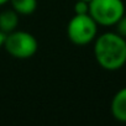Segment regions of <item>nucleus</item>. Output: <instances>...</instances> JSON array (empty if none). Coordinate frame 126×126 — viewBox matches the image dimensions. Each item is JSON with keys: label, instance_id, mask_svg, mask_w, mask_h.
<instances>
[{"label": "nucleus", "instance_id": "7ed1b4c3", "mask_svg": "<svg viewBox=\"0 0 126 126\" xmlns=\"http://www.w3.org/2000/svg\"><path fill=\"white\" fill-rule=\"evenodd\" d=\"M98 26L99 25L89 14H74L67 25L68 38L77 46H85L95 40L98 35Z\"/></svg>", "mask_w": 126, "mask_h": 126}, {"label": "nucleus", "instance_id": "1a4fd4ad", "mask_svg": "<svg viewBox=\"0 0 126 126\" xmlns=\"http://www.w3.org/2000/svg\"><path fill=\"white\" fill-rule=\"evenodd\" d=\"M115 26H116V33H119L120 36L126 38V14H124L119 19V21L115 24Z\"/></svg>", "mask_w": 126, "mask_h": 126}, {"label": "nucleus", "instance_id": "6e6552de", "mask_svg": "<svg viewBox=\"0 0 126 126\" xmlns=\"http://www.w3.org/2000/svg\"><path fill=\"white\" fill-rule=\"evenodd\" d=\"M74 14L77 15L89 14V3L83 1V0H77V3L74 4Z\"/></svg>", "mask_w": 126, "mask_h": 126}, {"label": "nucleus", "instance_id": "f8f14e48", "mask_svg": "<svg viewBox=\"0 0 126 126\" xmlns=\"http://www.w3.org/2000/svg\"><path fill=\"white\" fill-rule=\"evenodd\" d=\"M83 1H87V3H90V1H92V0H83Z\"/></svg>", "mask_w": 126, "mask_h": 126}, {"label": "nucleus", "instance_id": "f257e3e1", "mask_svg": "<svg viewBox=\"0 0 126 126\" xmlns=\"http://www.w3.org/2000/svg\"><path fill=\"white\" fill-rule=\"evenodd\" d=\"M94 57L105 71H119L126 64V38L116 32H105L94 40Z\"/></svg>", "mask_w": 126, "mask_h": 126}, {"label": "nucleus", "instance_id": "f03ea898", "mask_svg": "<svg viewBox=\"0 0 126 126\" xmlns=\"http://www.w3.org/2000/svg\"><path fill=\"white\" fill-rule=\"evenodd\" d=\"M3 47L11 57L16 59H29L36 54L38 49V42L32 33L15 30L10 33H6Z\"/></svg>", "mask_w": 126, "mask_h": 126}, {"label": "nucleus", "instance_id": "20e7f679", "mask_svg": "<svg viewBox=\"0 0 126 126\" xmlns=\"http://www.w3.org/2000/svg\"><path fill=\"white\" fill-rule=\"evenodd\" d=\"M124 14L122 0H92L89 3V15L101 26H114Z\"/></svg>", "mask_w": 126, "mask_h": 126}, {"label": "nucleus", "instance_id": "39448f33", "mask_svg": "<svg viewBox=\"0 0 126 126\" xmlns=\"http://www.w3.org/2000/svg\"><path fill=\"white\" fill-rule=\"evenodd\" d=\"M111 115L120 122H126V87L121 88L112 96L110 105Z\"/></svg>", "mask_w": 126, "mask_h": 126}, {"label": "nucleus", "instance_id": "0eeeda50", "mask_svg": "<svg viewBox=\"0 0 126 126\" xmlns=\"http://www.w3.org/2000/svg\"><path fill=\"white\" fill-rule=\"evenodd\" d=\"M9 3L19 15H31L37 9V0H10Z\"/></svg>", "mask_w": 126, "mask_h": 126}, {"label": "nucleus", "instance_id": "9b49d317", "mask_svg": "<svg viewBox=\"0 0 126 126\" xmlns=\"http://www.w3.org/2000/svg\"><path fill=\"white\" fill-rule=\"evenodd\" d=\"M10 0H0V6H3V5H5L6 3H9Z\"/></svg>", "mask_w": 126, "mask_h": 126}, {"label": "nucleus", "instance_id": "9d476101", "mask_svg": "<svg viewBox=\"0 0 126 126\" xmlns=\"http://www.w3.org/2000/svg\"><path fill=\"white\" fill-rule=\"evenodd\" d=\"M5 33L1 31V30H0V48H1L3 47V45H4V41H5Z\"/></svg>", "mask_w": 126, "mask_h": 126}, {"label": "nucleus", "instance_id": "423d86ee", "mask_svg": "<svg viewBox=\"0 0 126 126\" xmlns=\"http://www.w3.org/2000/svg\"><path fill=\"white\" fill-rule=\"evenodd\" d=\"M19 14L14 9H6L0 13V30L5 35L17 30Z\"/></svg>", "mask_w": 126, "mask_h": 126}]
</instances>
